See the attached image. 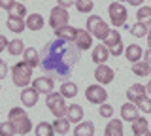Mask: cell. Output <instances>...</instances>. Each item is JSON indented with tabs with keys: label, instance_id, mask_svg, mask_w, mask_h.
Wrapping results in <instances>:
<instances>
[{
	"label": "cell",
	"instance_id": "cell-1",
	"mask_svg": "<svg viewBox=\"0 0 151 136\" xmlns=\"http://www.w3.org/2000/svg\"><path fill=\"white\" fill-rule=\"evenodd\" d=\"M79 49L72 40L57 36L42 51V70L44 74L57 79H68L74 72V66L79 63Z\"/></svg>",
	"mask_w": 151,
	"mask_h": 136
},
{
	"label": "cell",
	"instance_id": "cell-2",
	"mask_svg": "<svg viewBox=\"0 0 151 136\" xmlns=\"http://www.w3.org/2000/svg\"><path fill=\"white\" fill-rule=\"evenodd\" d=\"M8 119L12 121L13 127H15V132L19 136H25V134H28L32 129H34L30 117H28V114L23 110V108H12L9 114H8Z\"/></svg>",
	"mask_w": 151,
	"mask_h": 136
},
{
	"label": "cell",
	"instance_id": "cell-3",
	"mask_svg": "<svg viewBox=\"0 0 151 136\" xmlns=\"http://www.w3.org/2000/svg\"><path fill=\"white\" fill-rule=\"evenodd\" d=\"M32 79V66L25 60H21V63L13 64L12 66V81L15 87H28V83H30Z\"/></svg>",
	"mask_w": 151,
	"mask_h": 136
},
{
	"label": "cell",
	"instance_id": "cell-4",
	"mask_svg": "<svg viewBox=\"0 0 151 136\" xmlns=\"http://www.w3.org/2000/svg\"><path fill=\"white\" fill-rule=\"evenodd\" d=\"M108 15H110V23L113 27H123L129 19V12L121 0H113L108 6Z\"/></svg>",
	"mask_w": 151,
	"mask_h": 136
},
{
	"label": "cell",
	"instance_id": "cell-5",
	"mask_svg": "<svg viewBox=\"0 0 151 136\" xmlns=\"http://www.w3.org/2000/svg\"><path fill=\"white\" fill-rule=\"evenodd\" d=\"M85 23H87V30L93 34V38H98V40H104L111 30L110 27H108V23L104 21L100 15H89V19Z\"/></svg>",
	"mask_w": 151,
	"mask_h": 136
},
{
	"label": "cell",
	"instance_id": "cell-6",
	"mask_svg": "<svg viewBox=\"0 0 151 136\" xmlns=\"http://www.w3.org/2000/svg\"><path fill=\"white\" fill-rule=\"evenodd\" d=\"M45 104L49 108V112L53 114L55 117H63L66 115V110H68V106H66V98L59 93H53L51 91L49 95H45Z\"/></svg>",
	"mask_w": 151,
	"mask_h": 136
},
{
	"label": "cell",
	"instance_id": "cell-7",
	"mask_svg": "<svg viewBox=\"0 0 151 136\" xmlns=\"http://www.w3.org/2000/svg\"><path fill=\"white\" fill-rule=\"evenodd\" d=\"M85 98H87V102H91V104H104L108 98V93L106 89H104L102 83H94V85H89L85 89Z\"/></svg>",
	"mask_w": 151,
	"mask_h": 136
},
{
	"label": "cell",
	"instance_id": "cell-8",
	"mask_svg": "<svg viewBox=\"0 0 151 136\" xmlns=\"http://www.w3.org/2000/svg\"><path fill=\"white\" fill-rule=\"evenodd\" d=\"M68 19H70V15H68V10L64 6H57L49 13V25L53 30L63 27V25H68Z\"/></svg>",
	"mask_w": 151,
	"mask_h": 136
},
{
	"label": "cell",
	"instance_id": "cell-9",
	"mask_svg": "<svg viewBox=\"0 0 151 136\" xmlns=\"http://www.w3.org/2000/svg\"><path fill=\"white\" fill-rule=\"evenodd\" d=\"M113 78H115V72H113V68H110L106 63L98 64V66L94 68V79H96L98 83H102V85H108V83H111Z\"/></svg>",
	"mask_w": 151,
	"mask_h": 136
},
{
	"label": "cell",
	"instance_id": "cell-10",
	"mask_svg": "<svg viewBox=\"0 0 151 136\" xmlns=\"http://www.w3.org/2000/svg\"><path fill=\"white\" fill-rule=\"evenodd\" d=\"M91 32H89L87 29H78V32H76V38H74V44L78 45L81 51H87V49H91V45H93V40L94 38H91Z\"/></svg>",
	"mask_w": 151,
	"mask_h": 136
},
{
	"label": "cell",
	"instance_id": "cell-11",
	"mask_svg": "<svg viewBox=\"0 0 151 136\" xmlns=\"http://www.w3.org/2000/svg\"><path fill=\"white\" fill-rule=\"evenodd\" d=\"M111 57L110 53V47L106 44H98L93 47V53H91V60L94 64H102V63H108V59Z\"/></svg>",
	"mask_w": 151,
	"mask_h": 136
},
{
	"label": "cell",
	"instance_id": "cell-12",
	"mask_svg": "<svg viewBox=\"0 0 151 136\" xmlns=\"http://www.w3.org/2000/svg\"><path fill=\"white\" fill-rule=\"evenodd\" d=\"M32 87H34L38 93H42V95H49V93L53 91L55 83H53V78L45 74V76L36 78V79H34V83H32Z\"/></svg>",
	"mask_w": 151,
	"mask_h": 136
},
{
	"label": "cell",
	"instance_id": "cell-13",
	"mask_svg": "<svg viewBox=\"0 0 151 136\" xmlns=\"http://www.w3.org/2000/svg\"><path fill=\"white\" fill-rule=\"evenodd\" d=\"M140 117V108L134 104V102H127V104L121 106V119L123 121H129V123H132V121H136Z\"/></svg>",
	"mask_w": 151,
	"mask_h": 136
},
{
	"label": "cell",
	"instance_id": "cell-14",
	"mask_svg": "<svg viewBox=\"0 0 151 136\" xmlns=\"http://www.w3.org/2000/svg\"><path fill=\"white\" fill-rule=\"evenodd\" d=\"M38 95H40V93H38L34 87H23V91H21V102L27 108H32V106L38 104Z\"/></svg>",
	"mask_w": 151,
	"mask_h": 136
},
{
	"label": "cell",
	"instance_id": "cell-15",
	"mask_svg": "<svg viewBox=\"0 0 151 136\" xmlns=\"http://www.w3.org/2000/svg\"><path fill=\"white\" fill-rule=\"evenodd\" d=\"M6 25H8V29L12 32H15V34H21V32L27 29V21L23 19V17L12 15V13L8 15V23H6Z\"/></svg>",
	"mask_w": 151,
	"mask_h": 136
},
{
	"label": "cell",
	"instance_id": "cell-16",
	"mask_svg": "<svg viewBox=\"0 0 151 136\" xmlns=\"http://www.w3.org/2000/svg\"><path fill=\"white\" fill-rule=\"evenodd\" d=\"M144 95H147V87L142 85V83H134L132 87L127 89V98H129L130 102H138V98H142Z\"/></svg>",
	"mask_w": 151,
	"mask_h": 136
},
{
	"label": "cell",
	"instance_id": "cell-17",
	"mask_svg": "<svg viewBox=\"0 0 151 136\" xmlns=\"http://www.w3.org/2000/svg\"><path fill=\"white\" fill-rule=\"evenodd\" d=\"M132 134L134 136H149V125L145 117H138L136 121H132Z\"/></svg>",
	"mask_w": 151,
	"mask_h": 136
},
{
	"label": "cell",
	"instance_id": "cell-18",
	"mask_svg": "<svg viewBox=\"0 0 151 136\" xmlns=\"http://www.w3.org/2000/svg\"><path fill=\"white\" fill-rule=\"evenodd\" d=\"M125 57H127V60H130V63L142 60L144 59V49H142L138 44H130L129 47H125Z\"/></svg>",
	"mask_w": 151,
	"mask_h": 136
},
{
	"label": "cell",
	"instance_id": "cell-19",
	"mask_svg": "<svg viewBox=\"0 0 151 136\" xmlns=\"http://www.w3.org/2000/svg\"><path fill=\"white\" fill-rule=\"evenodd\" d=\"M123 121L121 119H111L104 129V136H123Z\"/></svg>",
	"mask_w": 151,
	"mask_h": 136
},
{
	"label": "cell",
	"instance_id": "cell-20",
	"mask_svg": "<svg viewBox=\"0 0 151 136\" xmlns=\"http://www.w3.org/2000/svg\"><path fill=\"white\" fill-rule=\"evenodd\" d=\"M23 60H25V63H28L32 68H36L38 64L42 63L40 53H38L34 47H25V51H23Z\"/></svg>",
	"mask_w": 151,
	"mask_h": 136
},
{
	"label": "cell",
	"instance_id": "cell-21",
	"mask_svg": "<svg viewBox=\"0 0 151 136\" xmlns=\"http://www.w3.org/2000/svg\"><path fill=\"white\" fill-rule=\"evenodd\" d=\"M25 21H27V29H30V30H42L45 25L44 17L40 13H30V15H27Z\"/></svg>",
	"mask_w": 151,
	"mask_h": 136
},
{
	"label": "cell",
	"instance_id": "cell-22",
	"mask_svg": "<svg viewBox=\"0 0 151 136\" xmlns=\"http://www.w3.org/2000/svg\"><path fill=\"white\" fill-rule=\"evenodd\" d=\"M94 134V125L91 121H79L74 129V136H93Z\"/></svg>",
	"mask_w": 151,
	"mask_h": 136
},
{
	"label": "cell",
	"instance_id": "cell-23",
	"mask_svg": "<svg viewBox=\"0 0 151 136\" xmlns=\"http://www.w3.org/2000/svg\"><path fill=\"white\" fill-rule=\"evenodd\" d=\"M66 117L70 119V123H79L83 121V108L79 104H70L66 110Z\"/></svg>",
	"mask_w": 151,
	"mask_h": 136
},
{
	"label": "cell",
	"instance_id": "cell-24",
	"mask_svg": "<svg viewBox=\"0 0 151 136\" xmlns=\"http://www.w3.org/2000/svg\"><path fill=\"white\" fill-rule=\"evenodd\" d=\"M53 129H55V132H57V134H60V136L68 134V132H70V119H68L66 115L57 117L55 123H53Z\"/></svg>",
	"mask_w": 151,
	"mask_h": 136
},
{
	"label": "cell",
	"instance_id": "cell-25",
	"mask_svg": "<svg viewBox=\"0 0 151 136\" xmlns=\"http://www.w3.org/2000/svg\"><path fill=\"white\" fill-rule=\"evenodd\" d=\"M132 72L140 78H145L151 74V64L147 60H136V63H132Z\"/></svg>",
	"mask_w": 151,
	"mask_h": 136
},
{
	"label": "cell",
	"instance_id": "cell-26",
	"mask_svg": "<svg viewBox=\"0 0 151 136\" xmlns=\"http://www.w3.org/2000/svg\"><path fill=\"white\" fill-rule=\"evenodd\" d=\"M76 32H78V29H74V27H70V25H63V27H59V29H55V36H59V38H64V40H72V42H74Z\"/></svg>",
	"mask_w": 151,
	"mask_h": 136
},
{
	"label": "cell",
	"instance_id": "cell-27",
	"mask_svg": "<svg viewBox=\"0 0 151 136\" xmlns=\"http://www.w3.org/2000/svg\"><path fill=\"white\" fill-rule=\"evenodd\" d=\"M23 51H25V44H23V40H21V38H13V40H9V44H8V53L12 55V57L23 55Z\"/></svg>",
	"mask_w": 151,
	"mask_h": 136
},
{
	"label": "cell",
	"instance_id": "cell-28",
	"mask_svg": "<svg viewBox=\"0 0 151 136\" xmlns=\"http://www.w3.org/2000/svg\"><path fill=\"white\" fill-rule=\"evenodd\" d=\"M60 95L64 98H76V95H78V85L72 83V81L60 83Z\"/></svg>",
	"mask_w": 151,
	"mask_h": 136
},
{
	"label": "cell",
	"instance_id": "cell-29",
	"mask_svg": "<svg viewBox=\"0 0 151 136\" xmlns=\"http://www.w3.org/2000/svg\"><path fill=\"white\" fill-rule=\"evenodd\" d=\"M147 30H149V25H145V23L138 21L136 25L130 27V34L134 36V38H145L147 36Z\"/></svg>",
	"mask_w": 151,
	"mask_h": 136
},
{
	"label": "cell",
	"instance_id": "cell-30",
	"mask_svg": "<svg viewBox=\"0 0 151 136\" xmlns=\"http://www.w3.org/2000/svg\"><path fill=\"white\" fill-rule=\"evenodd\" d=\"M34 134H36V136H53V134H57V132H55L53 125H49V123H45V121H42V123L36 125Z\"/></svg>",
	"mask_w": 151,
	"mask_h": 136
},
{
	"label": "cell",
	"instance_id": "cell-31",
	"mask_svg": "<svg viewBox=\"0 0 151 136\" xmlns=\"http://www.w3.org/2000/svg\"><path fill=\"white\" fill-rule=\"evenodd\" d=\"M136 19L145 25H151V6H140L136 12Z\"/></svg>",
	"mask_w": 151,
	"mask_h": 136
},
{
	"label": "cell",
	"instance_id": "cell-32",
	"mask_svg": "<svg viewBox=\"0 0 151 136\" xmlns=\"http://www.w3.org/2000/svg\"><path fill=\"white\" fill-rule=\"evenodd\" d=\"M136 106L140 108V112H142V114H151V96L144 95L142 98H138Z\"/></svg>",
	"mask_w": 151,
	"mask_h": 136
},
{
	"label": "cell",
	"instance_id": "cell-33",
	"mask_svg": "<svg viewBox=\"0 0 151 136\" xmlns=\"http://www.w3.org/2000/svg\"><path fill=\"white\" fill-rule=\"evenodd\" d=\"M93 8H94L93 0H78V2H76V10L79 13H91Z\"/></svg>",
	"mask_w": 151,
	"mask_h": 136
},
{
	"label": "cell",
	"instance_id": "cell-34",
	"mask_svg": "<svg viewBox=\"0 0 151 136\" xmlns=\"http://www.w3.org/2000/svg\"><path fill=\"white\" fill-rule=\"evenodd\" d=\"M15 127L12 125V121H4V123H0V136H15Z\"/></svg>",
	"mask_w": 151,
	"mask_h": 136
},
{
	"label": "cell",
	"instance_id": "cell-35",
	"mask_svg": "<svg viewBox=\"0 0 151 136\" xmlns=\"http://www.w3.org/2000/svg\"><path fill=\"white\" fill-rule=\"evenodd\" d=\"M102 42L108 45V47H111V45H115V44H119V42H121V34L117 30H110V34H108Z\"/></svg>",
	"mask_w": 151,
	"mask_h": 136
},
{
	"label": "cell",
	"instance_id": "cell-36",
	"mask_svg": "<svg viewBox=\"0 0 151 136\" xmlns=\"http://www.w3.org/2000/svg\"><path fill=\"white\" fill-rule=\"evenodd\" d=\"M12 15H17V17H23V19H27V8L23 2H15V6L9 10Z\"/></svg>",
	"mask_w": 151,
	"mask_h": 136
},
{
	"label": "cell",
	"instance_id": "cell-37",
	"mask_svg": "<svg viewBox=\"0 0 151 136\" xmlns=\"http://www.w3.org/2000/svg\"><path fill=\"white\" fill-rule=\"evenodd\" d=\"M98 114H100L102 117H108V119H111V115H113V106L111 104H100V110H98Z\"/></svg>",
	"mask_w": 151,
	"mask_h": 136
},
{
	"label": "cell",
	"instance_id": "cell-38",
	"mask_svg": "<svg viewBox=\"0 0 151 136\" xmlns=\"http://www.w3.org/2000/svg\"><path fill=\"white\" fill-rule=\"evenodd\" d=\"M110 53H111V57H119L121 53H125V45H123V42L111 45V47H110Z\"/></svg>",
	"mask_w": 151,
	"mask_h": 136
},
{
	"label": "cell",
	"instance_id": "cell-39",
	"mask_svg": "<svg viewBox=\"0 0 151 136\" xmlns=\"http://www.w3.org/2000/svg\"><path fill=\"white\" fill-rule=\"evenodd\" d=\"M15 6V0H0V8H2V10H12V8Z\"/></svg>",
	"mask_w": 151,
	"mask_h": 136
},
{
	"label": "cell",
	"instance_id": "cell-40",
	"mask_svg": "<svg viewBox=\"0 0 151 136\" xmlns=\"http://www.w3.org/2000/svg\"><path fill=\"white\" fill-rule=\"evenodd\" d=\"M6 76H8V64H6V60L0 59V79H4Z\"/></svg>",
	"mask_w": 151,
	"mask_h": 136
},
{
	"label": "cell",
	"instance_id": "cell-41",
	"mask_svg": "<svg viewBox=\"0 0 151 136\" xmlns=\"http://www.w3.org/2000/svg\"><path fill=\"white\" fill-rule=\"evenodd\" d=\"M8 44H9V40L6 38V36H2V34H0V53L8 51Z\"/></svg>",
	"mask_w": 151,
	"mask_h": 136
},
{
	"label": "cell",
	"instance_id": "cell-42",
	"mask_svg": "<svg viewBox=\"0 0 151 136\" xmlns=\"http://www.w3.org/2000/svg\"><path fill=\"white\" fill-rule=\"evenodd\" d=\"M76 2H78V0H57V4H59V6H64V8H70V6H74Z\"/></svg>",
	"mask_w": 151,
	"mask_h": 136
},
{
	"label": "cell",
	"instance_id": "cell-43",
	"mask_svg": "<svg viewBox=\"0 0 151 136\" xmlns=\"http://www.w3.org/2000/svg\"><path fill=\"white\" fill-rule=\"evenodd\" d=\"M144 2H145V0H127V4H130V6H134V8L136 6H138V8L144 6Z\"/></svg>",
	"mask_w": 151,
	"mask_h": 136
},
{
	"label": "cell",
	"instance_id": "cell-44",
	"mask_svg": "<svg viewBox=\"0 0 151 136\" xmlns=\"http://www.w3.org/2000/svg\"><path fill=\"white\" fill-rule=\"evenodd\" d=\"M144 60H147V63L151 64V45H149L147 51H144Z\"/></svg>",
	"mask_w": 151,
	"mask_h": 136
},
{
	"label": "cell",
	"instance_id": "cell-45",
	"mask_svg": "<svg viewBox=\"0 0 151 136\" xmlns=\"http://www.w3.org/2000/svg\"><path fill=\"white\" fill-rule=\"evenodd\" d=\"M145 38H147V44L151 45V27H149V30H147V36H145Z\"/></svg>",
	"mask_w": 151,
	"mask_h": 136
},
{
	"label": "cell",
	"instance_id": "cell-46",
	"mask_svg": "<svg viewBox=\"0 0 151 136\" xmlns=\"http://www.w3.org/2000/svg\"><path fill=\"white\" fill-rule=\"evenodd\" d=\"M145 87H147V93L151 95V81H149V83H147V85H145Z\"/></svg>",
	"mask_w": 151,
	"mask_h": 136
},
{
	"label": "cell",
	"instance_id": "cell-47",
	"mask_svg": "<svg viewBox=\"0 0 151 136\" xmlns=\"http://www.w3.org/2000/svg\"><path fill=\"white\" fill-rule=\"evenodd\" d=\"M19 2H25V0H19Z\"/></svg>",
	"mask_w": 151,
	"mask_h": 136
},
{
	"label": "cell",
	"instance_id": "cell-48",
	"mask_svg": "<svg viewBox=\"0 0 151 136\" xmlns=\"http://www.w3.org/2000/svg\"><path fill=\"white\" fill-rule=\"evenodd\" d=\"M0 91H2V85H0Z\"/></svg>",
	"mask_w": 151,
	"mask_h": 136
},
{
	"label": "cell",
	"instance_id": "cell-49",
	"mask_svg": "<svg viewBox=\"0 0 151 136\" xmlns=\"http://www.w3.org/2000/svg\"><path fill=\"white\" fill-rule=\"evenodd\" d=\"M121 2H123V0H121Z\"/></svg>",
	"mask_w": 151,
	"mask_h": 136
}]
</instances>
